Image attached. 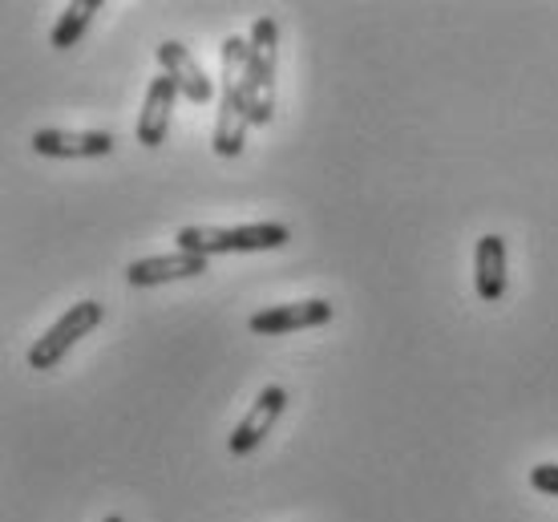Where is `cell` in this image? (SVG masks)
Instances as JSON below:
<instances>
[{"instance_id":"1","label":"cell","mask_w":558,"mask_h":522,"mask_svg":"<svg viewBox=\"0 0 558 522\" xmlns=\"http://www.w3.org/2000/svg\"><path fill=\"white\" fill-rule=\"evenodd\" d=\"M252 57V41L227 37L223 41V101H219V122H215V155L235 158L243 150L247 126H252V106L243 98V70Z\"/></svg>"},{"instance_id":"2","label":"cell","mask_w":558,"mask_h":522,"mask_svg":"<svg viewBox=\"0 0 558 522\" xmlns=\"http://www.w3.org/2000/svg\"><path fill=\"white\" fill-rule=\"evenodd\" d=\"M252 57L243 70V98L252 106V126H267L276 118V65H279V25L259 16L252 25Z\"/></svg>"},{"instance_id":"3","label":"cell","mask_w":558,"mask_h":522,"mask_svg":"<svg viewBox=\"0 0 558 522\" xmlns=\"http://www.w3.org/2000/svg\"><path fill=\"white\" fill-rule=\"evenodd\" d=\"M179 252L191 255H235V252H271L292 240V227L283 223H247V227H182Z\"/></svg>"},{"instance_id":"4","label":"cell","mask_w":558,"mask_h":522,"mask_svg":"<svg viewBox=\"0 0 558 522\" xmlns=\"http://www.w3.org/2000/svg\"><path fill=\"white\" fill-rule=\"evenodd\" d=\"M101 325V304L98 300H82V304H70V312L57 320L45 337H37V344L28 349V365L33 368H57L61 356L70 353L82 337H89L94 328Z\"/></svg>"},{"instance_id":"5","label":"cell","mask_w":558,"mask_h":522,"mask_svg":"<svg viewBox=\"0 0 558 522\" xmlns=\"http://www.w3.org/2000/svg\"><path fill=\"white\" fill-rule=\"evenodd\" d=\"M288 405V393L279 389V385H267L264 393L255 397V405L247 410V417L235 425V434L227 438V450L235 453V458H247V453L259 446V441L271 434V425L279 422V413Z\"/></svg>"},{"instance_id":"6","label":"cell","mask_w":558,"mask_h":522,"mask_svg":"<svg viewBox=\"0 0 558 522\" xmlns=\"http://www.w3.org/2000/svg\"><path fill=\"white\" fill-rule=\"evenodd\" d=\"M332 320V304L328 300H295V304H276L267 312L252 316V332L259 337H279V332H295V328H320Z\"/></svg>"},{"instance_id":"7","label":"cell","mask_w":558,"mask_h":522,"mask_svg":"<svg viewBox=\"0 0 558 522\" xmlns=\"http://www.w3.org/2000/svg\"><path fill=\"white\" fill-rule=\"evenodd\" d=\"M33 150L45 158H101L113 150V134L106 130H37Z\"/></svg>"},{"instance_id":"8","label":"cell","mask_w":558,"mask_h":522,"mask_svg":"<svg viewBox=\"0 0 558 522\" xmlns=\"http://www.w3.org/2000/svg\"><path fill=\"white\" fill-rule=\"evenodd\" d=\"M154 53H158V61H162V73H170V77H174V85H179V94L186 101L207 106V101L215 98V85H210V77L203 73V65L191 57V49H186L182 41H162Z\"/></svg>"},{"instance_id":"9","label":"cell","mask_w":558,"mask_h":522,"mask_svg":"<svg viewBox=\"0 0 558 522\" xmlns=\"http://www.w3.org/2000/svg\"><path fill=\"white\" fill-rule=\"evenodd\" d=\"M174 98H179V85L170 73L162 77H154L150 89H146V101H142V113H138V142L142 146H162L167 142V130H170V113H174Z\"/></svg>"},{"instance_id":"10","label":"cell","mask_w":558,"mask_h":522,"mask_svg":"<svg viewBox=\"0 0 558 522\" xmlns=\"http://www.w3.org/2000/svg\"><path fill=\"white\" fill-rule=\"evenodd\" d=\"M207 271V259L203 255H191V252H174V255H150V259H138V264H130L126 276L134 288H158V283H170V280H195Z\"/></svg>"},{"instance_id":"11","label":"cell","mask_w":558,"mask_h":522,"mask_svg":"<svg viewBox=\"0 0 558 522\" xmlns=\"http://www.w3.org/2000/svg\"><path fill=\"white\" fill-rule=\"evenodd\" d=\"M474 288L477 300L498 304L506 296V240L502 235H482L474 252Z\"/></svg>"},{"instance_id":"12","label":"cell","mask_w":558,"mask_h":522,"mask_svg":"<svg viewBox=\"0 0 558 522\" xmlns=\"http://www.w3.org/2000/svg\"><path fill=\"white\" fill-rule=\"evenodd\" d=\"M98 13H101V0H73V4H65L53 25V37H49L53 49H73L85 37V28L94 25Z\"/></svg>"},{"instance_id":"13","label":"cell","mask_w":558,"mask_h":522,"mask_svg":"<svg viewBox=\"0 0 558 522\" xmlns=\"http://www.w3.org/2000/svg\"><path fill=\"white\" fill-rule=\"evenodd\" d=\"M531 486L534 490H543V495H555L558 498V466L555 462H543V466L531 470Z\"/></svg>"},{"instance_id":"14","label":"cell","mask_w":558,"mask_h":522,"mask_svg":"<svg viewBox=\"0 0 558 522\" xmlns=\"http://www.w3.org/2000/svg\"><path fill=\"white\" fill-rule=\"evenodd\" d=\"M106 522H126V519H118V514H110V519H106Z\"/></svg>"}]
</instances>
